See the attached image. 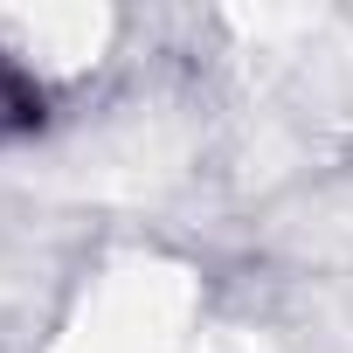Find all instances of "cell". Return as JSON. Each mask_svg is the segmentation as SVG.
Masks as SVG:
<instances>
[{
	"label": "cell",
	"mask_w": 353,
	"mask_h": 353,
	"mask_svg": "<svg viewBox=\"0 0 353 353\" xmlns=\"http://www.w3.org/2000/svg\"><path fill=\"white\" fill-rule=\"evenodd\" d=\"M42 118H49V90L35 83V70H21L8 49H0V145L28 139Z\"/></svg>",
	"instance_id": "obj_1"
}]
</instances>
